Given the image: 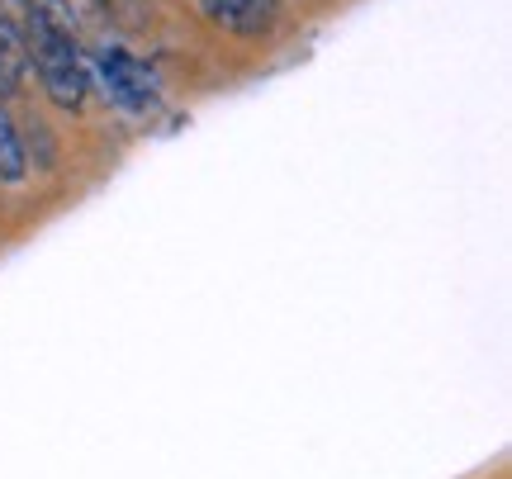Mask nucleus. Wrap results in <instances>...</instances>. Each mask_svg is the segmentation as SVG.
Returning <instances> with one entry per match:
<instances>
[{
    "label": "nucleus",
    "mask_w": 512,
    "mask_h": 479,
    "mask_svg": "<svg viewBox=\"0 0 512 479\" xmlns=\"http://www.w3.org/2000/svg\"><path fill=\"white\" fill-rule=\"evenodd\" d=\"M95 76H100L105 95L124 110H152V100H157V86H152L147 67L124 48H100L95 53Z\"/></svg>",
    "instance_id": "f03ea898"
},
{
    "label": "nucleus",
    "mask_w": 512,
    "mask_h": 479,
    "mask_svg": "<svg viewBox=\"0 0 512 479\" xmlns=\"http://www.w3.org/2000/svg\"><path fill=\"white\" fill-rule=\"evenodd\" d=\"M204 15L223 24V29H233V34H261L266 29V10H271V0H200Z\"/></svg>",
    "instance_id": "7ed1b4c3"
},
{
    "label": "nucleus",
    "mask_w": 512,
    "mask_h": 479,
    "mask_svg": "<svg viewBox=\"0 0 512 479\" xmlns=\"http://www.w3.org/2000/svg\"><path fill=\"white\" fill-rule=\"evenodd\" d=\"M24 176H29V152H24V138H19L15 119H10L5 100H0V181L19 185Z\"/></svg>",
    "instance_id": "20e7f679"
},
{
    "label": "nucleus",
    "mask_w": 512,
    "mask_h": 479,
    "mask_svg": "<svg viewBox=\"0 0 512 479\" xmlns=\"http://www.w3.org/2000/svg\"><path fill=\"white\" fill-rule=\"evenodd\" d=\"M24 38H29V62L38 67V81L53 105L62 110H81L86 105V91H91V67L76 48L72 29H57L48 19L24 15Z\"/></svg>",
    "instance_id": "f257e3e1"
},
{
    "label": "nucleus",
    "mask_w": 512,
    "mask_h": 479,
    "mask_svg": "<svg viewBox=\"0 0 512 479\" xmlns=\"http://www.w3.org/2000/svg\"><path fill=\"white\" fill-rule=\"evenodd\" d=\"M95 5H105V0H95Z\"/></svg>",
    "instance_id": "423d86ee"
},
{
    "label": "nucleus",
    "mask_w": 512,
    "mask_h": 479,
    "mask_svg": "<svg viewBox=\"0 0 512 479\" xmlns=\"http://www.w3.org/2000/svg\"><path fill=\"white\" fill-rule=\"evenodd\" d=\"M0 15H10V19H24V0H0Z\"/></svg>",
    "instance_id": "39448f33"
}]
</instances>
